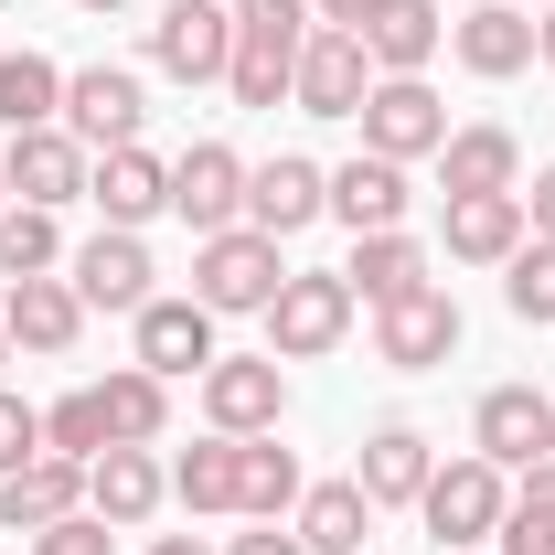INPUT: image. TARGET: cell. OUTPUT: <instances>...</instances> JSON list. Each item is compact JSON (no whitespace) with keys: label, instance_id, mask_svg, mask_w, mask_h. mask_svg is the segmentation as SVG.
<instances>
[{"label":"cell","instance_id":"6da1fadb","mask_svg":"<svg viewBox=\"0 0 555 555\" xmlns=\"http://www.w3.org/2000/svg\"><path fill=\"white\" fill-rule=\"evenodd\" d=\"M502 513H513V491H502V470H491L481 449L438 460V470H427V491H416V524H427V545H438V555L491 545V534H502Z\"/></svg>","mask_w":555,"mask_h":555},{"label":"cell","instance_id":"7a4b0ae2","mask_svg":"<svg viewBox=\"0 0 555 555\" xmlns=\"http://www.w3.org/2000/svg\"><path fill=\"white\" fill-rule=\"evenodd\" d=\"M257 321H268L278 363H321V352H343V332H352V278L343 268H288Z\"/></svg>","mask_w":555,"mask_h":555},{"label":"cell","instance_id":"3957f363","mask_svg":"<svg viewBox=\"0 0 555 555\" xmlns=\"http://www.w3.org/2000/svg\"><path fill=\"white\" fill-rule=\"evenodd\" d=\"M278 235H257V224H224V235H204V246H193V299H204L214 321H224V310H268L278 299Z\"/></svg>","mask_w":555,"mask_h":555},{"label":"cell","instance_id":"277c9868","mask_svg":"<svg viewBox=\"0 0 555 555\" xmlns=\"http://www.w3.org/2000/svg\"><path fill=\"white\" fill-rule=\"evenodd\" d=\"M150 65L171 75V86H214V75L235 65V0H160Z\"/></svg>","mask_w":555,"mask_h":555},{"label":"cell","instance_id":"5b68a950","mask_svg":"<svg viewBox=\"0 0 555 555\" xmlns=\"http://www.w3.org/2000/svg\"><path fill=\"white\" fill-rule=\"evenodd\" d=\"M363 150H374V160H438V150H449L438 86H427V75H374V96H363Z\"/></svg>","mask_w":555,"mask_h":555},{"label":"cell","instance_id":"8992f818","mask_svg":"<svg viewBox=\"0 0 555 555\" xmlns=\"http://www.w3.org/2000/svg\"><path fill=\"white\" fill-rule=\"evenodd\" d=\"M204 416H214V438H268L278 416H288L278 352H214L204 363Z\"/></svg>","mask_w":555,"mask_h":555},{"label":"cell","instance_id":"52a82bcc","mask_svg":"<svg viewBox=\"0 0 555 555\" xmlns=\"http://www.w3.org/2000/svg\"><path fill=\"white\" fill-rule=\"evenodd\" d=\"M363 96H374V54H363V33H332V22H310L288 107H299V118H363Z\"/></svg>","mask_w":555,"mask_h":555},{"label":"cell","instance_id":"ba28073f","mask_svg":"<svg viewBox=\"0 0 555 555\" xmlns=\"http://www.w3.org/2000/svg\"><path fill=\"white\" fill-rule=\"evenodd\" d=\"M86 171H96V150H86L75 129H22L11 150H0V182H11V204H43V214L86 204Z\"/></svg>","mask_w":555,"mask_h":555},{"label":"cell","instance_id":"9c48e42d","mask_svg":"<svg viewBox=\"0 0 555 555\" xmlns=\"http://www.w3.org/2000/svg\"><path fill=\"white\" fill-rule=\"evenodd\" d=\"M470 449H481L491 470H534V460H555V396H534V385H491L481 406H470Z\"/></svg>","mask_w":555,"mask_h":555},{"label":"cell","instance_id":"30bf717a","mask_svg":"<svg viewBox=\"0 0 555 555\" xmlns=\"http://www.w3.org/2000/svg\"><path fill=\"white\" fill-rule=\"evenodd\" d=\"M332 214V171L321 160H299V150H278V160H246V224L257 235H299V224H321Z\"/></svg>","mask_w":555,"mask_h":555},{"label":"cell","instance_id":"8fae6325","mask_svg":"<svg viewBox=\"0 0 555 555\" xmlns=\"http://www.w3.org/2000/svg\"><path fill=\"white\" fill-rule=\"evenodd\" d=\"M374 352L396 363V374H438L449 352H460V299L427 278V288H406L396 310H374Z\"/></svg>","mask_w":555,"mask_h":555},{"label":"cell","instance_id":"7c38bea8","mask_svg":"<svg viewBox=\"0 0 555 555\" xmlns=\"http://www.w3.org/2000/svg\"><path fill=\"white\" fill-rule=\"evenodd\" d=\"M171 214H182L193 235H224V224H246V160H235L224 139H193V150L171 160Z\"/></svg>","mask_w":555,"mask_h":555},{"label":"cell","instance_id":"4fadbf2b","mask_svg":"<svg viewBox=\"0 0 555 555\" xmlns=\"http://www.w3.org/2000/svg\"><path fill=\"white\" fill-rule=\"evenodd\" d=\"M160 502H171V470H160L150 449H96V460H86V513H96L107 534H139Z\"/></svg>","mask_w":555,"mask_h":555},{"label":"cell","instance_id":"5bb4252c","mask_svg":"<svg viewBox=\"0 0 555 555\" xmlns=\"http://www.w3.org/2000/svg\"><path fill=\"white\" fill-rule=\"evenodd\" d=\"M139 118H150V96H139L129 65H86V75H65V129L86 139V150H129Z\"/></svg>","mask_w":555,"mask_h":555},{"label":"cell","instance_id":"9a60e30c","mask_svg":"<svg viewBox=\"0 0 555 555\" xmlns=\"http://www.w3.org/2000/svg\"><path fill=\"white\" fill-rule=\"evenodd\" d=\"M86 204L107 214V224H150V214H171V160H160V150H96V171H86Z\"/></svg>","mask_w":555,"mask_h":555},{"label":"cell","instance_id":"2e32d148","mask_svg":"<svg viewBox=\"0 0 555 555\" xmlns=\"http://www.w3.org/2000/svg\"><path fill=\"white\" fill-rule=\"evenodd\" d=\"M150 246H139L129 224H107V235H96V246H75V299H86V310H150V299H160V288H150Z\"/></svg>","mask_w":555,"mask_h":555},{"label":"cell","instance_id":"e0dca14e","mask_svg":"<svg viewBox=\"0 0 555 555\" xmlns=\"http://www.w3.org/2000/svg\"><path fill=\"white\" fill-rule=\"evenodd\" d=\"M0 332H11V352H75V332H86L75 278H11L0 288Z\"/></svg>","mask_w":555,"mask_h":555},{"label":"cell","instance_id":"ac0fdd59","mask_svg":"<svg viewBox=\"0 0 555 555\" xmlns=\"http://www.w3.org/2000/svg\"><path fill=\"white\" fill-rule=\"evenodd\" d=\"M86 513V460H22V470H0V534H43V524H65Z\"/></svg>","mask_w":555,"mask_h":555},{"label":"cell","instance_id":"d6986e66","mask_svg":"<svg viewBox=\"0 0 555 555\" xmlns=\"http://www.w3.org/2000/svg\"><path fill=\"white\" fill-rule=\"evenodd\" d=\"M204 363H214V310L204 299H150V310H139V374L182 385V374H204Z\"/></svg>","mask_w":555,"mask_h":555},{"label":"cell","instance_id":"ffe728a7","mask_svg":"<svg viewBox=\"0 0 555 555\" xmlns=\"http://www.w3.org/2000/svg\"><path fill=\"white\" fill-rule=\"evenodd\" d=\"M449 54L481 75V86L524 75V65H534V11H513V0H481V11H460V22H449Z\"/></svg>","mask_w":555,"mask_h":555},{"label":"cell","instance_id":"44dd1931","mask_svg":"<svg viewBox=\"0 0 555 555\" xmlns=\"http://www.w3.org/2000/svg\"><path fill=\"white\" fill-rule=\"evenodd\" d=\"M438 43H449V0H374V22H363L374 75H427Z\"/></svg>","mask_w":555,"mask_h":555},{"label":"cell","instance_id":"7402d4cb","mask_svg":"<svg viewBox=\"0 0 555 555\" xmlns=\"http://www.w3.org/2000/svg\"><path fill=\"white\" fill-rule=\"evenodd\" d=\"M438 193L460 204V193H524V139L513 129H449V150H438Z\"/></svg>","mask_w":555,"mask_h":555},{"label":"cell","instance_id":"603a6c76","mask_svg":"<svg viewBox=\"0 0 555 555\" xmlns=\"http://www.w3.org/2000/svg\"><path fill=\"white\" fill-rule=\"evenodd\" d=\"M427 470H438V449H427V427H406V416H396V427H374V438H363V460H352V481H363V502H374V513L416 502V491H427Z\"/></svg>","mask_w":555,"mask_h":555},{"label":"cell","instance_id":"cb8c5ba5","mask_svg":"<svg viewBox=\"0 0 555 555\" xmlns=\"http://www.w3.org/2000/svg\"><path fill=\"white\" fill-rule=\"evenodd\" d=\"M352 310H396L406 288H427V246H416L406 224H385V235H352Z\"/></svg>","mask_w":555,"mask_h":555},{"label":"cell","instance_id":"d4e9b609","mask_svg":"<svg viewBox=\"0 0 555 555\" xmlns=\"http://www.w3.org/2000/svg\"><path fill=\"white\" fill-rule=\"evenodd\" d=\"M406 160H374V150H352L343 171H332V214H343L352 235H385V224H406Z\"/></svg>","mask_w":555,"mask_h":555},{"label":"cell","instance_id":"484cf974","mask_svg":"<svg viewBox=\"0 0 555 555\" xmlns=\"http://www.w3.org/2000/svg\"><path fill=\"white\" fill-rule=\"evenodd\" d=\"M438 235H449V257H460V268H502L534 224H524V193H460Z\"/></svg>","mask_w":555,"mask_h":555},{"label":"cell","instance_id":"4316f807","mask_svg":"<svg viewBox=\"0 0 555 555\" xmlns=\"http://www.w3.org/2000/svg\"><path fill=\"white\" fill-rule=\"evenodd\" d=\"M299 449H278V427L268 438H235V513H257V524H288L299 513Z\"/></svg>","mask_w":555,"mask_h":555},{"label":"cell","instance_id":"83f0119b","mask_svg":"<svg viewBox=\"0 0 555 555\" xmlns=\"http://www.w3.org/2000/svg\"><path fill=\"white\" fill-rule=\"evenodd\" d=\"M288 534H299L310 555H363V534H374L363 481H310V491H299V513H288Z\"/></svg>","mask_w":555,"mask_h":555},{"label":"cell","instance_id":"f1b7e54d","mask_svg":"<svg viewBox=\"0 0 555 555\" xmlns=\"http://www.w3.org/2000/svg\"><path fill=\"white\" fill-rule=\"evenodd\" d=\"M0 129L22 139V129H65V65L54 54H0Z\"/></svg>","mask_w":555,"mask_h":555},{"label":"cell","instance_id":"f546056e","mask_svg":"<svg viewBox=\"0 0 555 555\" xmlns=\"http://www.w3.org/2000/svg\"><path fill=\"white\" fill-rule=\"evenodd\" d=\"M299 43H310V33H299ZM299 43H288V33H235V65H224L235 107H278V96L299 86Z\"/></svg>","mask_w":555,"mask_h":555},{"label":"cell","instance_id":"4dcf8cb0","mask_svg":"<svg viewBox=\"0 0 555 555\" xmlns=\"http://www.w3.org/2000/svg\"><path fill=\"white\" fill-rule=\"evenodd\" d=\"M96 396H107V438H118V449H160V427H171V385H160V374H107V385H96Z\"/></svg>","mask_w":555,"mask_h":555},{"label":"cell","instance_id":"1f68e13d","mask_svg":"<svg viewBox=\"0 0 555 555\" xmlns=\"http://www.w3.org/2000/svg\"><path fill=\"white\" fill-rule=\"evenodd\" d=\"M171 502L182 513H235V438H193L171 460Z\"/></svg>","mask_w":555,"mask_h":555},{"label":"cell","instance_id":"d6a6232c","mask_svg":"<svg viewBox=\"0 0 555 555\" xmlns=\"http://www.w3.org/2000/svg\"><path fill=\"white\" fill-rule=\"evenodd\" d=\"M65 268V235L43 204H0V278H54Z\"/></svg>","mask_w":555,"mask_h":555},{"label":"cell","instance_id":"836d02e7","mask_svg":"<svg viewBox=\"0 0 555 555\" xmlns=\"http://www.w3.org/2000/svg\"><path fill=\"white\" fill-rule=\"evenodd\" d=\"M502 299H513V321L555 332V235H524V246L502 257Z\"/></svg>","mask_w":555,"mask_h":555},{"label":"cell","instance_id":"e575fe53","mask_svg":"<svg viewBox=\"0 0 555 555\" xmlns=\"http://www.w3.org/2000/svg\"><path fill=\"white\" fill-rule=\"evenodd\" d=\"M43 449H54V460H96V449H118V438H107V396L75 385L65 406H43Z\"/></svg>","mask_w":555,"mask_h":555},{"label":"cell","instance_id":"d590c367","mask_svg":"<svg viewBox=\"0 0 555 555\" xmlns=\"http://www.w3.org/2000/svg\"><path fill=\"white\" fill-rule=\"evenodd\" d=\"M491 545H502V555H555V502H534V491H524V502L502 513V534H491Z\"/></svg>","mask_w":555,"mask_h":555},{"label":"cell","instance_id":"8d00e7d4","mask_svg":"<svg viewBox=\"0 0 555 555\" xmlns=\"http://www.w3.org/2000/svg\"><path fill=\"white\" fill-rule=\"evenodd\" d=\"M22 460H43V406H22L0 385V470H22Z\"/></svg>","mask_w":555,"mask_h":555},{"label":"cell","instance_id":"74e56055","mask_svg":"<svg viewBox=\"0 0 555 555\" xmlns=\"http://www.w3.org/2000/svg\"><path fill=\"white\" fill-rule=\"evenodd\" d=\"M33 555H118V534H107L96 513H65V524H43V534H33Z\"/></svg>","mask_w":555,"mask_h":555},{"label":"cell","instance_id":"f35d334b","mask_svg":"<svg viewBox=\"0 0 555 555\" xmlns=\"http://www.w3.org/2000/svg\"><path fill=\"white\" fill-rule=\"evenodd\" d=\"M235 33H310V0H235Z\"/></svg>","mask_w":555,"mask_h":555},{"label":"cell","instance_id":"ab89813d","mask_svg":"<svg viewBox=\"0 0 555 555\" xmlns=\"http://www.w3.org/2000/svg\"><path fill=\"white\" fill-rule=\"evenodd\" d=\"M224 555H310V545H299L288 524H257V534H235V545H224Z\"/></svg>","mask_w":555,"mask_h":555},{"label":"cell","instance_id":"60d3db41","mask_svg":"<svg viewBox=\"0 0 555 555\" xmlns=\"http://www.w3.org/2000/svg\"><path fill=\"white\" fill-rule=\"evenodd\" d=\"M524 224H534V235H555V160L534 171V193H524Z\"/></svg>","mask_w":555,"mask_h":555},{"label":"cell","instance_id":"b9f144b4","mask_svg":"<svg viewBox=\"0 0 555 555\" xmlns=\"http://www.w3.org/2000/svg\"><path fill=\"white\" fill-rule=\"evenodd\" d=\"M310 22H332V33H363V22H374V0H310Z\"/></svg>","mask_w":555,"mask_h":555},{"label":"cell","instance_id":"7bdbcfd3","mask_svg":"<svg viewBox=\"0 0 555 555\" xmlns=\"http://www.w3.org/2000/svg\"><path fill=\"white\" fill-rule=\"evenodd\" d=\"M524 491H534V502H555V460H534V470H524Z\"/></svg>","mask_w":555,"mask_h":555},{"label":"cell","instance_id":"ee69618b","mask_svg":"<svg viewBox=\"0 0 555 555\" xmlns=\"http://www.w3.org/2000/svg\"><path fill=\"white\" fill-rule=\"evenodd\" d=\"M150 555H214V545H204V534H160Z\"/></svg>","mask_w":555,"mask_h":555},{"label":"cell","instance_id":"f6af8a7d","mask_svg":"<svg viewBox=\"0 0 555 555\" xmlns=\"http://www.w3.org/2000/svg\"><path fill=\"white\" fill-rule=\"evenodd\" d=\"M534 65H555V11H545V22H534Z\"/></svg>","mask_w":555,"mask_h":555},{"label":"cell","instance_id":"bcb514c9","mask_svg":"<svg viewBox=\"0 0 555 555\" xmlns=\"http://www.w3.org/2000/svg\"><path fill=\"white\" fill-rule=\"evenodd\" d=\"M75 11H118V0H75Z\"/></svg>","mask_w":555,"mask_h":555},{"label":"cell","instance_id":"7dc6e473","mask_svg":"<svg viewBox=\"0 0 555 555\" xmlns=\"http://www.w3.org/2000/svg\"><path fill=\"white\" fill-rule=\"evenodd\" d=\"M0 363H11V332H0Z\"/></svg>","mask_w":555,"mask_h":555},{"label":"cell","instance_id":"c3c4849f","mask_svg":"<svg viewBox=\"0 0 555 555\" xmlns=\"http://www.w3.org/2000/svg\"><path fill=\"white\" fill-rule=\"evenodd\" d=\"M460 11H481V0H460Z\"/></svg>","mask_w":555,"mask_h":555},{"label":"cell","instance_id":"681fc988","mask_svg":"<svg viewBox=\"0 0 555 555\" xmlns=\"http://www.w3.org/2000/svg\"><path fill=\"white\" fill-rule=\"evenodd\" d=\"M0 204H11V182H0Z\"/></svg>","mask_w":555,"mask_h":555}]
</instances>
